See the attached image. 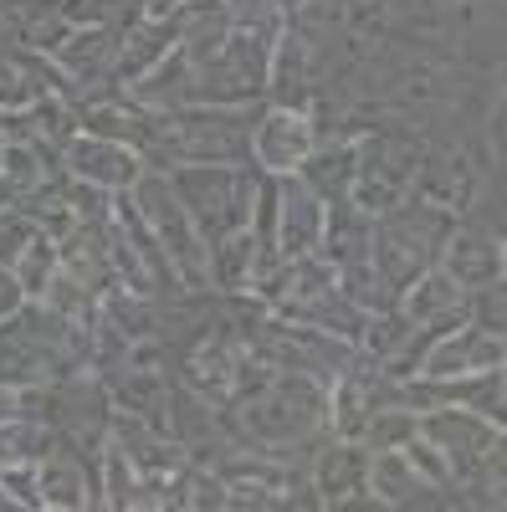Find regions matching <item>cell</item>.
<instances>
[{"mask_svg": "<svg viewBox=\"0 0 507 512\" xmlns=\"http://www.w3.org/2000/svg\"><path fill=\"white\" fill-rule=\"evenodd\" d=\"M364 472H369V446H364V441H338V436H328L323 451H318L313 466H308V482H313V492H318L323 507H338L344 497L364 492Z\"/></svg>", "mask_w": 507, "mask_h": 512, "instance_id": "obj_11", "label": "cell"}, {"mask_svg": "<svg viewBox=\"0 0 507 512\" xmlns=\"http://www.w3.org/2000/svg\"><path fill=\"white\" fill-rule=\"evenodd\" d=\"M21 303H26V292H21L16 272H11V267H0V323H6V318H11Z\"/></svg>", "mask_w": 507, "mask_h": 512, "instance_id": "obj_25", "label": "cell"}, {"mask_svg": "<svg viewBox=\"0 0 507 512\" xmlns=\"http://www.w3.org/2000/svg\"><path fill=\"white\" fill-rule=\"evenodd\" d=\"M47 379H62L57 359L41 344H31V338L0 328V384L6 390H31V384H47Z\"/></svg>", "mask_w": 507, "mask_h": 512, "instance_id": "obj_16", "label": "cell"}, {"mask_svg": "<svg viewBox=\"0 0 507 512\" xmlns=\"http://www.w3.org/2000/svg\"><path fill=\"white\" fill-rule=\"evenodd\" d=\"M364 487L379 497V507H461L456 487H436L405 461V451H369Z\"/></svg>", "mask_w": 507, "mask_h": 512, "instance_id": "obj_6", "label": "cell"}, {"mask_svg": "<svg viewBox=\"0 0 507 512\" xmlns=\"http://www.w3.org/2000/svg\"><path fill=\"white\" fill-rule=\"evenodd\" d=\"M190 82H195V62L175 47L164 62H154L144 77H134V82H129V98H134L139 108L175 113V108H185V103H190Z\"/></svg>", "mask_w": 507, "mask_h": 512, "instance_id": "obj_15", "label": "cell"}, {"mask_svg": "<svg viewBox=\"0 0 507 512\" xmlns=\"http://www.w3.org/2000/svg\"><path fill=\"white\" fill-rule=\"evenodd\" d=\"M415 431H420V415H415V410H405V405H379V410H369L364 446H369V451H395V446H405Z\"/></svg>", "mask_w": 507, "mask_h": 512, "instance_id": "obj_21", "label": "cell"}, {"mask_svg": "<svg viewBox=\"0 0 507 512\" xmlns=\"http://www.w3.org/2000/svg\"><path fill=\"white\" fill-rule=\"evenodd\" d=\"M323 200L298 180V175H277V251L287 256H313L323 241Z\"/></svg>", "mask_w": 507, "mask_h": 512, "instance_id": "obj_9", "label": "cell"}, {"mask_svg": "<svg viewBox=\"0 0 507 512\" xmlns=\"http://www.w3.org/2000/svg\"><path fill=\"white\" fill-rule=\"evenodd\" d=\"M313 154V128L298 108H262L251 128V164L262 175H298V164Z\"/></svg>", "mask_w": 507, "mask_h": 512, "instance_id": "obj_5", "label": "cell"}, {"mask_svg": "<svg viewBox=\"0 0 507 512\" xmlns=\"http://www.w3.org/2000/svg\"><path fill=\"white\" fill-rule=\"evenodd\" d=\"M298 6H303V0H282V16H287V11H298Z\"/></svg>", "mask_w": 507, "mask_h": 512, "instance_id": "obj_28", "label": "cell"}, {"mask_svg": "<svg viewBox=\"0 0 507 512\" xmlns=\"http://www.w3.org/2000/svg\"><path fill=\"white\" fill-rule=\"evenodd\" d=\"M497 364H507L502 338L482 333L472 323H456V328H446L431 344L420 374H426V379H461V374H482V369H497Z\"/></svg>", "mask_w": 507, "mask_h": 512, "instance_id": "obj_8", "label": "cell"}, {"mask_svg": "<svg viewBox=\"0 0 507 512\" xmlns=\"http://www.w3.org/2000/svg\"><path fill=\"white\" fill-rule=\"evenodd\" d=\"M267 62H272V41L231 31V41L195 67L190 82V103H210V108H246L267 98Z\"/></svg>", "mask_w": 507, "mask_h": 512, "instance_id": "obj_3", "label": "cell"}, {"mask_svg": "<svg viewBox=\"0 0 507 512\" xmlns=\"http://www.w3.org/2000/svg\"><path fill=\"white\" fill-rule=\"evenodd\" d=\"M395 308L405 313L410 328H426V323H467V287H461L441 262L420 272L400 297H395Z\"/></svg>", "mask_w": 507, "mask_h": 512, "instance_id": "obj_10", "label": "cell"}, {"mask_svg": "<svg viewBox=\"0 0 507 512\" xmlns=\"http://www.w3.org/2000/svg\"><path fill=\"white\" fill-rule=\"evenodd\" d=\"M400 451H405V461H410V466H415V472L426 477V482H436V487H451V466H446V456H441V451H436L426 436H420V431H415V436H410Z\"/></svg>", "mask_w": 507, "mask_h": 512, "instance_id": "obj_24", "label": "cell"}, {"mask_svg": "<svg viewBox=\"0 0 507 512\" xmlns=\"http://www.w3.org/2000/svg\"><path fill=\"white\" fill-rule=\"evenodd\" d=\"M52 446H57V431L47 420H31V415L0 420V466H36L52 456Z\"/></svg>", "mask_w": 507, "mask_h": 512, "instance_id": "obj_18", "label": "cell"}, {"mask_svg": "<svg viewBox=\"0 0 507 512\" xmlns=\"http://www.w3.org/2000/svg\"><path fill=\"white\" fill-rule=\"evenodd\" d=\"M251 256H257V246H251V231H231V236H221L216 246H210V287L226 292V297L246 292Z\"/></svg>", "mask_w": 507, "mask_h": 512, "instance_id": "obj_19", "label": "cell"}, {"mask_svg": "<svg viewBox=\"0 0 507 512\" xmlns=\"http://www.w3.org/2000/svg\"><path fill=\"white\" fill-rule=\"evenodd\" d=\"M11 272H16L21 292L41 303V297H47V287H52V277L62 272V251H57V241L36 231V236H31V246L21 251V262H16Z\"/></svg>", "mask_w": 507, "mask_h": 512, "instance_id": "obj_20", "label": "cell"}, {"mask_svg": "<svg viewBox=\"0 0 507 512\" xmlns=\"http://www.w3.org/2000/svg\"><path fill=\"white\" fill-rule=\"evenodd\" d=\"M16 200H21V190H16V185H11L6 175H0V210H11Z\"/></svg>", "mask_w": 507, "mask_h": 512, "instance_id": "obj_27", "label": "cell"}, {"mask_svg": "<svg viewBox=\"0 0 507 512\" xmlns=\"http://www.w3.org/2000/svg\"><path fill=\"white\" fill-rule=\"evenodd\" d=\"M467 323L482 333H507V282H487L467 292Z\"/></svg>", "mask_w": 507, "mask_h": 512, "instance_id": "obj_22", "label": "cell"}, {"mask_svg": "<svg viewBox=\"0 0 507 512\" xmlns=\"http://www.w3.org/2000/svg\"><path fill=\"white\" fill-rule=\"evenodd\" d=\"M129 200L139 205V216L149 221V231L159 236V246H164L169 262H175L180 282L195 287V292L210 287V251H205V236L195 231L190 210H185V200L175 195V185H169L164 169H144L139 185L129 190Z\"/></svg>", "mask_w": 507, "mask_h": 512, "instance_id": "obj_2", "label": "cell"}, {"mask_svg": "<svg viewBox=\"0 0 507 512\" xmlns=\"http://www.w3.org/2000/svg\"><path fill=\"white\" fill-rule=\"evenodd\" d=\"M0 154H6V134H0Z\"/></svg>", "mask_w": 507, "mask_h": 512, "instance_id": "obj_29", "label": "cell"}, {"mask_svg": "<svg viewBox=\"0 0 507 512\" xmlns=\"http://www.w3.org/2000/svg\"><path fill=\"white\" fill-rule=\"evenodd\" d=\"M257 164H175L169 169V185L185 200L195 231L205 236V251L231 231H246L251 205H257Z\"/></svg>", "mask_w": 507, "mask_h": 512, "instance_id": "obj_1", "label": "cell"}, {"mask_svg": "<svg viewBox=\"0 0 507 512\" xmlns=\"http://www.w3.org/2000/svg\"><path fill=\"white\" fill-rule=\"evenodd\" d=\"M139 11H144V21H169L180 11V0H139Z\"/></svg>", "mask_w": 507, "mask_h": 512, "instance_id": "obj_26", "label": "cell"}, {"mask_svg": "<svg viewBox=\"0 0 507 512\" xmlns=\"http://www.w3.org/2000/svg\"><path fill=\"white\" fill-rule=\"evenodd\" d=\"M369 236H374V221L364 216L354 200H328L318 256H323L333 272H338V267H349V262H364V256H369Z\"/></svg>", "mask_w": 507, "mask_h": 512, "instance_id": "obj_12", "label": "cell"}, {"mask_svg": "<svg viewBox=\"0 0 507 512\" xmlns=\"http://www.w3.org/2000/svg\"><path fill=\"white\" fill-rule=\"evenodd\" d=\"M103 507L134 512V507H159V492L144 482V472L123 456V446L103 441Z\"/></svg>", "mask_w": 507, "mask_h": 512, "instance_id": "obj_17", "label": "cell"}, {"mask_svg": "<svg viewBox=\"0 0 507 512\" xmlns=\"http://www.w3.org/2000/svg\"><path fill=\"white\" fill-rule=\"evenodd\" d=\"M175 47H180V31L169 21H134L129 31H123L118 52H113V77L129 88L134 77H144L154 62H164Z\"/></svg>", "mask_w": 507, "mask_h": 512, "instance_id": "obj_13", "label": "cell"}, {"mask_svg": "<svg viewBox=\"0 0 507 512\" xmlns=\"http://www.w3.org/2000/svg\"><path fill=\"white\" fill-rule=\"evenodd\" d=\"M31 236H36L31 216H21L16 205H11V210H0V267H16V262H21V251L31 246Z\"/></svg>", "mask_w": 507, "mask_h": 512, "instance_id": "obj_23", "label": "cell"}, {"mask_svg": "<svg viewBox=\"0 0 507 512\" xmlns=\"http://www.w3.org/2000/svg\"><path fill=\"white\" fill-rule=\"evenodd\" d=\"M441 267L461 282V287H487V282H507V256H502V236L456 216L446 246H441Z\"/></svg>", "mask_w": 507, "mask_h": 512, "instance_id": "obj_7", "label": "cell"}, {"mask_svg": "<svg viewBox=\"0 0 507 512\" xmlns=\"http://www.w3.org/2000/svg\"><path fill=\"white\" fill-rule=\"evenodd\" d=\"M62 169L72 180H88V185H98V190H108V195H123V190H134L139 185V175H144V154L134 149V144H118V139H98V134H77L67 139V149H62Z\"/></svg>", "mask_w": 507, "mask_h": 512, "instance_id": "obj_4", "label": "cell"}, {"mask_svg": "<svg viewBox=\"0 0 507 512\" xmlns=\"http://www.w3.org/2000/svg\"><path fill=\"white\" fill-rule=\"evenodd\" d=\"M298 180L328 205V200H349L354 180H359V139L354 144H318L303 164Z\"/></svg>", "mask_w": 507, "mask_h": 512, "instance_id": "obj_14", "label": "cell"}]
</instances>
